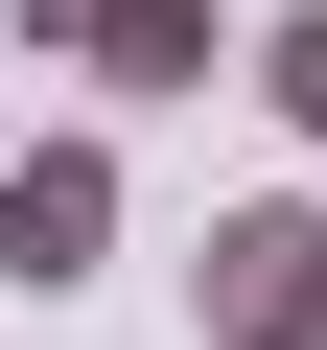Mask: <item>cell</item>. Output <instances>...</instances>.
<instances>
[{"label": "cell", "instance_id": "3957f363", "mask_svg": "<svg viewBox=\"0 0 327 350\" xmlns=\"http://www.w3.org/2000/svg\"><path fill=\"white\" fill-rule=\"evenodd\" d=\"M327 280V211H211V257H187V304H211V350H257L280 304Z\"/></svg>", "mask_w": 327, "mask_h": 350}, {"label": "cell", "instance_id": "7a4b0ae2", "mask_svg": "<svg viewBox=\"0 0 327 350\" xmlns=\"http://www.w3.org/2000/svg\"><path fill=\"white\" fill-rule=\"evenodd\" d=\"M24 47H70V70H117V94H211V70H234L211 0H24Z\"/></svg>", "mask_w": 327, "mask_h": 350}, {"label": "cell", "instance_id": "277c9868", "mask_svg": "<svg viewBox=\"0 0 327 350\" xmlns=\"http://www.w3.org/2000/svg\"><path fill=\"white\" fill-rule=\"evenodd\" d=\"M257 94H280V117L327 140V0H280V24H257Z\"/></svg>", "mask_w": 327, "mask_h": 350}, {"label": "cell", "instance_id": "6da1fadb", "mask_svg": "<svg viewBox=\"0 0 327 350\" xmlns=\"http://www.w3.org/2000/svg\"><path fill=\"white\" fill-rule=\"evenodd\" d=\"M117 257V140H24L0 163V280H94Z\"/></svg>", "mask_w": 327, "mask_h": 350}, {"label": "cell", "instance_id": "5b68a950", "mask_svg": "<svg viewBox=\"0 0 327 350\" xmlns=\"http://www.w3.org/2000/svg\"><path fill=\"white\" fill-rule=\"evenodd\" d=\"M257 350H327V280H304V304H280V327H257Z\"/></svg>", "mask_w": 327, "mask_h": 350}]
</instances>
